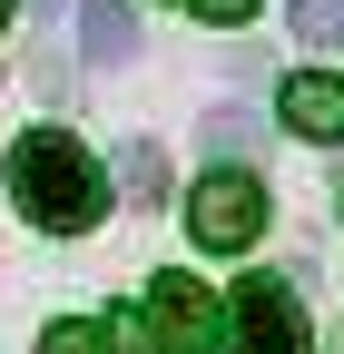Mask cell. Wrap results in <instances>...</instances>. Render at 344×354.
<instances>
[{"instance_id":"2","label":"cell","mask_w":344,"mask_h":354,"mask_svg":"<svg viewBox=\"0 0 344 354\" xmlns=\"http://www.w3.org/2000/svg\"><path fill=\"white\" fill-rule=\"evenodd\" d=\"M187 236H197V246H217V256L256 246V236H266V187H256L246 167H227V158H217V167L187 187Z\"/></svg>"},{"instance_id":"10","label":"cell","mask_w":344,"mask_h":354,"mask_svg":"<svg viewBox=\"0 0 344 354\" xmlns=\"http://www.w3.org/2000/svg\"><path fill=\"white\" fill-rule=\"evenodd\" d=\"M99 344H108V335H99V325H79V315H69V325H50V335H39V354H99Z\"/></svg>"},{"instance_id":"3","label":"cell","mask_w":344,"mask_h":354,"mask_svg":"<svg viewBox=\"0 0 344 354\" xmlns=\"http://www.w3.org/2000/svg\"><path fill=\"white\" fill-rule=\"evenodd\" d=\"M227 344L236 354H315V325H305V305H295V286L246 276L236 305H227Z\"/></svg>"},{"instance_id":"8","label":"cell","mask_w":344,"mask_h":354,"mask_svg":"<svg viewBox=\"0 0 344 354\" xmlns=\"http://www.w3.org/2000/svg\"><path fill=\"white\" fill-rule=\"evenodd\" d=\"M197 138H207V158H246V148H256V118H246V109H207Z\"/></svg>"},{"instance_id":"5","label":"cell","mask_w":344,"mask_h":354,"mask_svg":"<svg viewBox=\"0 0 344 354\" xmlns=\"http://www.w3.org/2000/svg\"><path fill=\"white\" fill-rule=\"evenodd\" d=\"M276 118L295 128V138L334 148V138H344V79H325V69H295V79L276 88Z\"/></svg>"},{"instance_id":"12","label":"cell","mask_w":344,"mask_h":354,"mask_svg":"<svg viewBox=\"0 0 344 354\" xmlns=\"http://www.w3.org/2000/svg\"><path fill=\"white\" fill-rule=\"evenodd\" d=\"M0 30H10V0H0Z\"/></svg>"},{"instance_id":"7","label":"cell","mask_w":344,"mask_h":354,"mask_svg":"<svg viewBox=\"0 0 344 354\" xmlns=\"http://www.w3.org/2000/svg\"><path fill=\"white\" fill-rule=\"evenodd\" d=\"M295 39L305 50H344V0H295Z\"/></svg>"},{"instance_id":"9","label":"cell","mask_w":344,"mask_h":354,"mask_svg":"<svg viewBox=\"0 0 344 354\" xmlns=\"http://www.w3.org/2000/svg\"><path fill=\"white\" fill-rule=\"evenodd\" d=\"M108 344H118V354H167V335H157L148 315H108Z\"/></svg>"},{"instance_id":"6","label":"cell","mask_w":344,"mask_h":354,"mask_svg":"<svg viewBox=\"0 0 344 354\" xmlns=\"http://www.w3.org/2000/svg\"><path fill=\"white\" fill-rule=\"evenodd\" d=\"M79 50L89 59H128L138 50V10L128 0H79Z\"/></svg>"},{"instance_id":"4","label":"cell","mask_w":344,"mask_h":354,"mask_svg":"<svg viewBox=\"0 0 344 354\" xmlns=\"http://www.w3.org/2000/svg\"><path fill=\"white\" fill-rule=\"evenodd\" d=\"M148 325L167 335V354H217L227 344V305L207 295L197 276H157L148 286Z\"/></svg>"},{"instance_id":"11","label":"cell","mask_w":344,"mask_h":354,"mask_svg":"<svg viewBox=\"0 0 344 354\" xmlns=\"http://www.w3.org/2000/svg\"><path fill=\"white\" fill-rule=\"evenodd\" d=\"M187 10H197V20H217V30H236V20L256 10V0H187Z\"/></svg>"},{"instance_id":"1","label":"cell","mask_w":344,"mask_h":354,"mask_svg":"<svg viewBox=\"0 0 344 354\" xmlns=\"http://www.w3.org/2000/svg\"><path fill=\"white\" fill-rule=\"evenodd\" d=\"M10 197H20L30 227L79 236V227L108 216V167L79 148L69 128H20V148H10Z\"/></svg>"}]
</instances>
